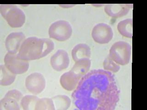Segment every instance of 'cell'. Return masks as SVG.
<instances>
[{"label": "cell", "instance_id": "cell-1", "mask_svg": "<svg viewBox=\"0 0 147 110\" xmlns=\"http://www.w3.org/2000/svg\"><path fill=\"white\" fill-rule=\"evenodd\" d=\"M119 94L113 73L95 69L80 79L72 98L79 110H114L119 101Z\"/></svg>", "mask_w": 147, "mask_h": 110}, {"label": "cell", "instance_id": "cell-2", "mask_svg": "<svg viewBox=\"0 0 147 110\" xmlns=\"http://www.w3.org/2000/svg\"><path fill=\"white\" fill-rule=\"evenodd\" d=\"M54 43L50 39L31 37L25 39L21 46L17 57L29 61L47 56L54 49Z\"/></svg>", "mask_w": 147, "mask_h": 110}, {"label": "cell", "instance_id": "cell-3", "mask_svg": "<svg viewBox=\"0 0 147 110\" xmlns=\"http://www.w3.org/2000/svg\"><path fill=\"white\" fill-rule=\"evenodd\" d=\"M0 13L11 27L20 28L25 23V14L15 5H1Z\"/></svg>", "mask_w": 147, "mask_h": 110}, {"label": "cell", "instance_id": "cell-4", "mask_svg": "<svg viewBox=\"0 0 147 110\" xmlns=\"http://www.w3.org/2000/svg\"><path fill=\"white\" fill-rule=\"evenodd\" d=\"M131 46L125 41L116 42L109 50V56L119 65L124 66L128 64L131 59Z\"/></svg>", "mask_w": 147, "mask_h": 110}, {"label": "cell", "instance_id": "cell-5", "mask_svg": "<svg viewBox=\"0 0 147 110\" xmlns=\"http://www.w3.org/2000/svg\"><path fill=\"white\" fill-rule=\"evenodd\" d=\"M50 37L59 41H64L70 38L72 28L69 22L57 21L51 25L48 31Z\"/></svg>", "mask_w": 147, "mask_h": 110}, {"label": "cell", "instance_id": "cell-6", "mask_svg": "<svg viewBox=\"0 0 147 110\" xmlns=\"http://www.w3.org/2000/svg\"><path fill=\"white\" fill-rule=\"evenodd\" d=\"M23 94L20 91L13 89L8 91L0 101L1 110H20Z\"/></svg>", "mask_w": 147, "mask_h": 110}, {"label": "cell", "instance_id": "cell-7", "mask_svg": "<svg viewBox=\"0 0 147 110\" xmlns=\"http://www.w3.org/2000/svg\"><path fill=\"white\" fill-rule=\"evenodd\" d=\"M5 65L15 74H22L26 72L29 68L28 61L18 58L17 54L7 53L4 57Z\"/></svg>", "mask_w": 147, "mask_h": 110}, {"label": "cell", "instance_id": "cell-8", "mask_svg": "<svg viewBox=\"0 0 147 110\" xmlns=\"http://www.w3.org/2000/svg\"><path fill=\"white\" fill-rule=\"evenodd\" d=\"M114 33L112 28L108 24L100 23L93 28L92 36L96 42L105 44L109 42L113 37Z\"/></svg>", "mask_w": 147, "mask_h": 110}, {"label": "cell", "instance_id": "cell-9", "mask_svg": "<svg viewBox=\"0 0 147 110\" xmlns=\"http://www.w3.org/2000/svg\"><path fill=\"white\" fill-rule=\"evenodd\" d=\"M25 84L28 91L34 95H38L45 88L46 80L41 73L34 72L28 76Z\"/></svg>", "mask_w": 147, "mask_h": 110}, {"label": "cell", "instance_id": "cell-10", "mask_svg": "<svg viewBox=\"0 0 147 110\" xmlns=\"http://www.w3.org/2000/svg\"><path fill=\"white\" fill-rule=\"evenodd\" d=\"M25 40V36L22 32H13L6 39L5 46L8 52L16 54Z\"/></svg>", "mask_w": 147, "mask_h": 110}, {"label": "cell", "instance_id": "cell-11", "mask_svg": "<svg viewBox=\"0 0 147 110\" xmlns=\"http://www.w3.org/2000/svg\"><path fill=\"white\" fill-rule=\"evenodd\" d=\"M51 65L56 71L60 72L67 68L69 64L68 53L63 50H59L50 59Z\"/></svg>", "mask_w": 147, "mask_h": 110}, {"label": "cell", "instance_id": "cell-12", "mask_svg": "<svg viewBox=\"0 0 147 110\" xmlns=\"http://www.w3.org/2000/svg\"><path fill=\"white\" fill-rule=\"evenodd\" d=\"M133 5L109 4L105 5V11L108 16L114 18L122 17L129 13Z\"/></svg>", "mask_w": 147, "mask_h": 110}, {"label": "cell", "instance_id": "cell-13", "mask_svg": "<svg viewBox=\"0 0 147 110\" xmlns=\"http://www.w3.org/2000/svg\"><path fill=\"white\" fill-rule=\"evenodd\" d=\"M80 80L79 78L70 71L61 76L60 82L62 87L66 91H72L76 88Z\"/></svg>", "mask_w": 147, "mask_h": 110}, {"label": "cell", "instance_id": "cell-14", "mask_svg": "<svg viewBox=\"0 0 147 110\" xmlns=\"http://www.w3.org/2000/svg\"><path fill=\"white\" fill-rule=\"evenodd\" d=\"M91 65L90 59H82L76 62L70 71L80 79L88 72Z\"/></svg>", "mask_w": 147, "mask_h": 110}, {"label": "cell", "instance_id": "cell-15", "mask_svg": "<svg viewBox=\"0 0 147 110\" xmlns=\"http://www.w3.org/2000/svg\"><path fill=\"white\" fill-rule=\"evenodd\" d=\"M71 54L75 62L82 59H89L91 56V49L86 44H79L74 47Z\"/></svg>", "mask_w": 147, "mask_h": 110}, {"label": "cell", "instance_id": "cell-16", "mask_svg": "<svg viewBox=\"0 0 147 110\" xmlns=\"http://www.w3.org/2000/svg\"><path fill=\"white\" fill-rule=\"evenodd\" d=\"M117 29L121 35L131 39L133 37V20L130 18L121 21L117 25Z\"/></svg>", "mask_w": 147, "mask_h": 110}, {"label": "cell", "instance_id": "cell-17", "mask_svg": "<svg viewBox=\"0 0 147 110\" xmlns=\"http://www.w3.org/2000/svg\"><path fill=\"white\" fill-rule=\"evenodd\" d=\"M0 85L2 86H8L15 81L16 75L9 71L5 65H1Z\"/></svg>", "mask_w": 147, "mask_h": 110}, {"label": "cell", "instance_id": "cell-18", "mask_svg": "<svg viewBox=\"0 0 147 110\" xmlns=\"http://www.w3.org/2000/svg\"><path fill=\"white\" fill-rule=\"evenodd\" d=\"M54 103L55 110H66L71 105L70 98L65 95H58L52 98Z\"/></svg>", "mask_w": 147, "mask_h": 110}, {"label": "cell", "instance_id": "cell-19", "mask_svg": "<svg viewBox=\"0 0 147 110\" xmlns=\"http://www.w3.org/2000/svg\"><path fill=\"white\" fill-rule=\"evenodd\" d=\"M39 98L36 95H27L23 97L21 105L24 110H35L36 104Z\"/></svg>", "mask_w": 147, "mask_h": 110}, {"label": "cell", "instance_id": "cell-20", "mask_svg": "<svg viewBox=\"0 0 147 110\" xmlns=\"http://www.w3.org/2000/svg\"><path fill=\"white\" fill-rule=\"evenodd\" d=\"M54 103L52 98H43L38 99L35 110H54Z\"/></svg>", "mask_w": 147, "mask_h": 110}, {"label": "cell", "instance_id": "cell-21", "mask_svg": "<svg viewBox=\"0 0 147 110\" xmlns=\"http://www.w3.org/2000/svg\"><path fill=\"white\" fill-rule=\"evenodd\" d=\"M103 68L106 71H111L113 72H117L121 68V66L119 64L113 61L108 55L103 62Z\"/></svg>", "mask_w": 147, "mask_h": 110}]
</instances>
